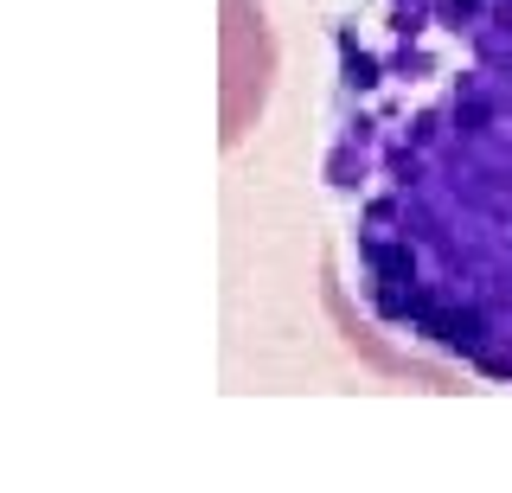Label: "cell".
I'll use <instances>...</instances> for the list:
<instances>
[{"instance_id": "obj_1", "label": "cell", "mask_w": 512, "mask_h": 493, "mask_svg": "<svg viewBox=\"0 0 512 493\" xmlns=\"http://www.w3.org/2000/svg\"><path fill=\"white\" fill-rule=\"evenodd\" d=\"M320 193L352 353L512 391V0H346Z\"/></svg>"}]
</instances>
